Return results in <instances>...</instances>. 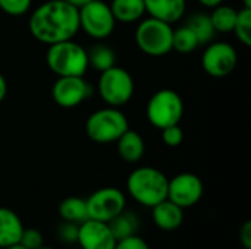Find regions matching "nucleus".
<instances>
[{
	"mask_svg": "<svg viewBox=\"0 0 251 249\" xmlns=\"http://www.w3.org/2000/svg\"><path fill=\"white\" fill-rule=\"evenodd\" d=\"M243 7L251 9V0H243Z\"/></svg>",
	"mask_w": 251,
	"mask_h": 249,
	"instance_id": "nucleus-36",
	"label": "nucleus"
},
{
	"mask_svg": "<svg viewBox=\"0 0 251 249\" xmlns=\"http://www.w3.org/2000/svg\"><path fill=\"white\" fill-rule=\"evenodd\" d=\"M6 95H7V81L4 75L0 72V103L6 98Z\"/></svg>",
	"mask_w": 251,
	"mask_h": 249,
	"instance_id": "nucleus-32",
	"label": "nucleus"
},
{
	"mask_svg": "<svg viewBox=\"0 0 251 249\" xmlns=\"http://www.w3.org/2000/svg\"><path fill=\"white\" fill-rule=\"evenodd\" d=\"M204 194L201 179L190 172L178 173L168 183V200L179 205L182 210L199 204Z\"/></svg>",
	"mask_w": 251,
	"mask_h": 249,
	"instance_id": "nucleus-12",
	"label": "nucleus"
},
{
	"mask_svg": "<svg viewBox=\"0 0 251 249\" xmlns=\"http://www.w3.org/2000/svg\"><path fill=\"white\" fill-rule=\"evenodd\" d=\"M93 95V87L84 76H57L51 87V98L62 109H74Z\"/></svg>",
	"mask_w": 251,
	"mask_h": 249,
	"instance_id": "nucleus-11",
	"label": "nucleus"
},
{
	"mask_svg": "<svg viewBox=\"0 0 251 249\" xmlns=\"http://www.w3.org/2000/svg\"><path fill=\"white\" fill-rule=\"evenodd\" d=\"M38 249H54V248H51V247H46V245H43L41 248H38Z\"/></svg>",
	"mask_w": 251,
	"mask_h": 249,
	"instance_id": "nucleus-37",
	"label": "nucleus"
},
{
	"mask_svg": "<svg viewBox=\"0 0 251 249\" xmlns=\"http://www.w3.org/2000/svg\"><path fill=\"white\" fill-rule=\"evenodd\" d=\"M78 249H81V248H78Z\"/></svg>",
	"mask_w": 251,
	"mask_h": 249,
	"instance_id": "nucleus-38",
	"label": "nucleus"
},
{
	"mask_svg": "<svg viewBox=\"0 0 251 249\" xmlns=\"http://www.w3.org/2000/svg\"><path fill=\"white\" fill-rule=\"evenodd\" d=\"M28 29L46 45L74 40L79 32L78 9L65 0H47L31 12Z\"/></svg>",
	"mask_w": 251,
	"mask_h": 249,
	"instance_id": "nucleus-1",
	"label": "nucleus"
},
{
	"mask_svg": "<svg viewBox=\"0 0 251 249\" xmlns=\"http://www.w3.org/2000/svg\"><path fill=\"white\" fill-rule=\"evenodd\" d=\"M168 176L151 166L134 169L126 179V191L129 197L144 207H154L168 198Z\"/></svg>",
	"mask_w": 251,
	"mask_h": 249,
	"instance_id": "nucleus-2",
	"label": "nucleus"
},
{
	"mask_svg": "<svg viewBox=\"0 0 251 249\" xmlns=\"http://www.w3.org/2000/svg\"><path fill=\"white\" fill-rule=\"evenodd\" d=\"M146 13L166 23L178 22L187 10V0H144Z\"/></svg>",
	"mask_w": 251,
	"mask_h": 249,
	"instance_id": "nucleus-15",
	"label": "nucleus"
},
{
	"mask_svg": "<svg viewBox=\"0 0 251 249\" xmlns=\"http://www.w3.org/2000/svg\"><path fill=\"white\" fill-rule=\"evenodd\" d=\"M238 238H240V244L243 245V248L251 249V222L250 220L244 222V225L240 227Z\"/></svg>",
	"mask_w": 251,
	"mask_h": 249,
	"instance_id": "nucleus-31",
	"label": "nucleus"
},
{
	"mask_svg": "<svg viewBox=\"0 0 251 249\" xmlns=\"http://www.w3.org/2000/svg\"><path fill=\"white\" fill-rule=\"evenodd\" d=\"M199 47H200V43L190 26L182 25V26L174 29L172 51H176L179 54H190V53L196 51Z\"/></svg>",
	"mask_w": 251,
	"mask_h": 249,
	"instance_id": "nucleus-24",
	"label": "nucleus"
},
{
	"mask_svg": "<svg viewBox=\"0 0 251 249\" xmlns=\"http://www.w3.org/2000/svg\"><path fill=\"white\" fill-rule=\"evenodd\" d=\"M79 29L97 41L110 37L116 28V19L110 6L103 0H93L91 3L78 9Z\"/></svg>",
	"mask_w": 251,
	"mask_h": 249,
	"instance_id": "nucleus-8",
	"label": "nucleus"
},
{
	"mask_svg": "<svg viewBox=\"0 0 251 249\" xmlns=\"http://www.w3.org/2000/svg\"><path fill=\"white\" fill-rule=\"evenodd\" d=\"M46 63L57 76H85L88 70L87 50L74 40L50 44L46 51Z\"/></svg>",
	"mask_w": 251,
	"mask_h": 249,
	"instance_id": "nucleus-3",
	"label": "nucleus"
},
{
	"mask_svg": "<svg viewBox=\"0 0 251 249\" xmlns=\"http://www.w3.org/2000/svg\"><path fill=\"white\" fill-rule=\"evenodd\" d=\"M32 0H0V10L9 16H24L29 12Z\"/></svg>",
	"mask_w": 251,
	"mask_h": 249,
	"instance_id": "nucleus-26",
	"label": "nucleus"
},
{
	"mask_svg": "<svg viewBox=\"0 0 251 249\" xmlns=\"http://www.w3.org/2000/svg\"><path fill=\"white\" fill-rule=\"evenodd\" d=\"M112 235L115 236L116 241L138 235L140 230V219L135 213L124 210L118 216H115L109 223H107Z\"/></svg>",
	"mask_w": 251,
	"mask_h": 249,
	"instance_id": "nucleus-19",
	"label": "nucleus"
},
{
	"mask_svg": "<svg viewBox=\"0 0 251 249\" xmlns=\"http://www.w3.org/2000/svg\"><path fill=\"white\" fill-rule=\"evenodd\" d=\"M160 131H162V141L166 147L175 148L184 142V131L179 125H172Z\"/></svg>",
	"mask_w": 251,
	"mask_h": 249,
	"instance_id": "nucleus-29",
	"label": "nucleus"
},
{
	"mask_svg": "<svg viewBox=\"0 0 251 249\" xmlns=\"http://www.w3.org/2000/svg\"><path fill=\"white\" fill-rule=\"evenodd\" d=\"M19 244L26 249H38L44 245L43 233L35 227H24Z\"/></svg>",
	"mask_w": 251,
	"mask_h": 249,
	"instance_id": "nucleus-27",
	"label": "nucleus"
},
{
	"mask_svg": "<svg viewBox=\"0 0 251 249\" xmlns=\"http://www.w3.org/2000/svg\"><path fill=\"white\" fill-rule=\"evenodd\" d=\"M238 63V53L231 43L210 41L201 54L203 70L213 78H225L231 75Z\"/></svg>",
	"mask_w": 251,
	"mask_h": 249,
	"instance_id": "nucleus-10",
	"label": "nucleus"
},
{
	"mask_svg": "<svg viewBox=\"0 0 251 249\" xmlns=\"http://www.w3.org/2000/svg\"><path fill=\"white\" fill-rule=\"evenodd\" d=\"M232 32L235 34L237 40L244 44L246 47L251 45V9L241 7L237 13V21L234 25Z\"/></svg>",
	"mask_w": 251,
	"mask_h": 249,
	"instance_id": "nucleus-25",
	"label": "nucleus"
},
{
	"mask_svg": "<svg viewBox=\"0 0 251 249\" xmlns=\"http://www.w3.org/2000/svg\"><path fill=\"white\" fill-rule=\"evenodd\" d=\"M4 249H26L25 247H22L21 244H15V245H10V247H7V248Z\"/></svg>",
	"mask_w": 251,
	"mask_h": 249,
	"instance_id": "nucleus-35",
	"label": "nucleus"
},
{
	"mask_svg": "<svg viewBox=\"0 0 251 249\" xmlns=\"http://www.w3.org/2000/svg\"><path fill=\"white\" fill-rule=\"evenodd\" d=\"M185 25L190 26L191 31L196 34L200 45H204V44H209L210 41H213L216 31H215L212 21H210V16L207 13H203V12L194 13Z\"/></svg>",
	"mask_w": 251,
	"mask_h": 249,
	"instance_id": "nucleus-23",
	"label": "nucleus"
},
{
	"mask_svg": "<svg viewBox=\"0 0 251 249\" xmlns=\"http://www.w3.org/2000/svg\"><path fill=\"white\" fill-rule=\"evenodd\" d=\"M237 13H238L237 9H234L232 6L224 4V3L213 7L212 13H209V16H210L215 31L222 32V34L232 32L235 21H237Z\"/></svg>",
	"mask_w": 251,
	"mask_h": 249,
	"instance_id": "nucleus-22",
	"label": "nucleus"
},
{
	"mask_svg": "<svg viewBox=\"0 0 251 249\" xmlns=\"http://www.w3.org/2000/svg\"><path fill=\"white\" fill-rule=\"evenodd\" d=\"M116 144V151L119 154V157L126 161V163H138L146 153V142L143 139V136L132 129H128L125 134H122Z\"/></svg>",
	"mask_w": 251,
	"mask_h": 249,
	"instance_id": "nucleus-16",
	"label": "nucleus"
},
{
	"mask_svg": "<svg viewBox=\"0 0 251 249\" xmlns=\"http://www.w3.org/2000/svg\"><path fill=\"white\" fill-rule=\"evenodd\" d=\"M113 249H150V247L141 236L134 235V236L125 238V239L116 241Z\"/></svg>",
	"mask_w": 251,
	"mask_h": 249,
	"instance_id": "nucleus-30",
	"label": "nucleus"
},
{
	"mask_svg": "<svg viewBox=\"0 0 251 249\" xmlns=\"http://www.w3.org/2000/svg\"><path fill=\"white\" fill-rule=\"evenodd\" d=\"M76 244L81 249H113L116 239L107 223L88 219L78 226Z\"/></svg>",
	"mask_w": 251,
	"mask_h": 249,
	"instance_id": "nucleus-13",
	"label": "nucleus"
},
{
	"mask_svg": "<svg viewBox=\"0 0 251 249\" xmlns=\"http://www.w3.org/2000/svg\"><path fill=\"white\" fill-rule=\"evenodd\" d=\"M24 230L21 217L7 207H0V248L19 244Z\"/></svg>",
	"mask_w": 251,
	"mask_h": 249,
	"instance_id": "nucleus-17",
	"label": "nucleus"
},
{
	"mask_svg": "<svg viewBox=\"0 0 251 249\" xmlns=\"http://www.w3.org/2000/svg\"><path fill=\"white\" fill-rule=\"evenodd\" d=\"M88 219L109 223L115 216L126 207V197L125 194L115 186H104L85 198Z\"/></svg>",
	"mask_w": 251,
	"mask_h": 249,
	"instance_id": "nucleus-9",
	"label": "nucleus"
},
{
	"mask_svg": "<svg viewBox=\"0 0 251 249\" xmlns=\"http://www.w3.org/2000/svg\"><path fill=\"white\" fill-rule=\"evenodd\" d=\"M78 226L79 225H75V223H69V222H63L57 226V230H56V236L57 239L65 244V245H74L76 244V239H78Z\"/></svg>",
	"mask_w": 251,
	"mask_h": 249,
	"instance_id": "nucleus-28",
	"label": "nucleus"
},
{
	"mask_svg": "<svg viewBox=\"0 0 251 249\" xmlns=\"http://www.w3.org/2000/svg\"><path fill=\"white\" fill-rule=\"evenodd\" d=\"M172 34L174 28L171 23L149 16L140 19L135 28V43L144 54L162 57L172 51Z\"/></svg>",
	"mask_w": 251,
	"mask_h": 249,
	"instance_id": "nucleus-5",
	"label": "nucleus"
},
{
	"mask_svg": "<svg viewBox=\"0 0 251 249\" xmlns=\"http://www.w3.org/2000/svg\"><path fill=\"white\" fill-rule=\"evenodd\" d=\"M109 6L116 22L122 23L138 22L146 15L144 0H112Z\"/></svg>",
	"mask_w": 251,
	"mask_h": 249,
	"instance_id": "nucleus-18",
	"label": "nucleus"
},
{
	"mask_svg": "<svg viewBox=\"0 0 251 249\" xmlns=\"http://www.w3.org/2000/svg\"><path fill=\"white\" fill-rule=\"evenodd\" d=\"M97 90L101 100L107 106L119 109L125 106L134 95V78L126 69L115 65L100 72Z\"/></svg>",
	"mask_w": 251,
	"mask_h": 249,
	"instance_id": "nucleus-7",
	"label": "nucleus"
},
{
	"mask_svg": "<svg viewBox=\"0 0 251 249\" xmlns=\"http://www.w3.org/2000/svg\"><path fill=\"white\" fill-rule=\"evenodd\" d=\"M151 219L160 230L174 232L184 223V210L166 198L151 207Z\"/></svg>",
	"mask_w": 251,
	"mask_h": 249,
	"instance_id": "nucleus-14",
	"label": "nucleus"
},
{
	"mask_svg": "<svg viewBox=\"0 0 251 249\" xmlns=\"http://www.w3.org/2000/svg\"><path fill=\"white\" fill-rule=\"evenodd\" d=\"M184 100L176 91L162 88L149 98L146 116L154 128L163 129L172 125H179L184 116Z\"/></svg>",
	"mask_w": 251,
	"mask_h": 249,
	"instance_id": "nucleus-6",
	"label": "nucleus"
},
{
	"mask_svg": "<svg viewBox=\"0 0 251 249\" xmlns=\"http://www.w3.org/2000/svg\"><path fill=\"white\" fill-rule=\"evenodd\" d=\"M129 129L128 119L118 107H104L91 113L85 120V134L96 144H112Z\"/></svg>",
	"mask_w": 251,
	"mask_h": 249,
	"instance_id": "nucleus-4",
	"label": "nucleus"
},
{
	"mask_svg": "<svg viewBox=\"0 0 251 249\" xmlns=\"http://www.w3.org/2000/svg\"><path fill=\"white\" fill-rule=\"evenodd\" d=\"M65 1H68V3H69V4H72L74 7L79 9V7H82V6H85V4L91 3L93 0H65Z\"/></svg>",
	"mask_w": 251,
	"mask_h": 249,
	"instance_id": "nucleus-34",
	"label": "nucleus"
},
{
	"mask_svg": "<svg viewBox=\"0 0 251 249\" xmlns=\"http://www.w3.org/2000/svg\"><path fill=\"white\" fill-rule=\"evenodd\" d=\"M197 1L201 6L207 7V9H213V7H216V6H219V4L224 3V0H197Z\"/></svg>",
	"mask_w": 251,
	"mask_h": 249,
	"instance_id": "nucleus-33",
	"label": "nucleus"
},
{
	"mask_svg": "<svg viewBox=\"0 0 251 249\" xmlns=\"http://www.w3.org/2000/svg\"><path fill=\"white\" fill-rule=\"evenodd\" d=\"M87 56H88V68H93L97 72H103L116 65L115 50L104 43L94 44L90 50H87Z\"/></svg>",
	"mask_w": 251,
	"mask_h": 249,
	"instance_id": "nucleus-21",
	"label": "nucleus"
},
{
	"mask_svg": "<svg viewBox=\"0 0 251 249\" xmlns=\"http://www.w3.org/2000/svg\"><path fill=\"white\" fill-rule=\"evenodd\" d=\"M59 216L63 222L81 225L85 220H88V211H87V203L85 198L79 197H68L59 204Z\"/></svg>",
	"mask_w": 251,
	"mask_h": 249,
	"instance_id": "nucleus-20",
	"label": "nucleus"
}]
</instances>
